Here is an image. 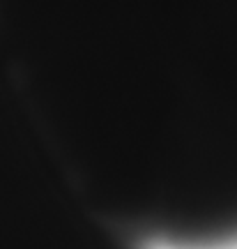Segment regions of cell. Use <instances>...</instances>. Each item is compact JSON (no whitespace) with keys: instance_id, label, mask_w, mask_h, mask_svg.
<instances>
[{"instance_id":"obj_1","label":"cell","mask_w":237,"mask_h":249,"mask_svg":"<svg viewBox=\"0 0 237 249\" xmlns=\"http://www.w3.org/2000/svg\"><path fill=\"white\" fill-rule=\"evenodd\" d=\"M0 249H145L83 192L2 67Z\"/></svg>"}]
</instances>
